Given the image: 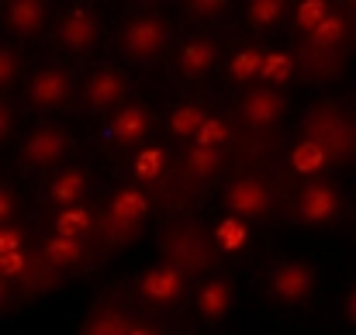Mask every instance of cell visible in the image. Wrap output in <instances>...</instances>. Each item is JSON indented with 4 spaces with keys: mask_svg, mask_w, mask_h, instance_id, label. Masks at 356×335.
<instances>
[{
    "mask_svg": "<svg viewBox=\"0 0 356 335\" xmlns=\"http://www.w3.org/2000/svg\"><path fill=\"white\" fill-rule=\"evenodd\" d=\"M80 256H83L80 238H63V235H56V238L45 242V259H49L52 266H73Z\"/></svg>",
    "mask_w": 356,
    "mask_h": 335,
    "instance_id": "cell-19",
    "label": "cell"
},
{
    "mask_svg": "<svg viewBox=\"0 0 356 335\" xmlns=\"http://www.w3.org/2000/svg\"><path fill=\"white\" fill-rule=\"evenodd\" d=\"M7 301V284H3V277H0V304Z\"/></svg>",
    "mask_w": 356,
    "mask_h": 335,
    "instance_id": "cell-38",
    "label": "cell"
},
{
    "mask_svg": "<svg viewBox=\"0 0 356 335\" xmlns=\"http://www.w3.org/2000/svg\"><path fill=\"white\" fill-rule=\"evenodd\" d=\"M128 335H156V332H149V329H142V325H138V329H131Z\"/></svg>",
    "mask_w": 356,
    "mask_h": 335,
    "instance_id": "cell-39",
    "label": "cell"
},
{
    "mask_svg": "<svg viewBox=\"0 0 356 335\" xmlns=\"http://www.w3.org/2000/svg\"><path fill=\"white\" fill-rule=\"evenodd\" d=\"M218 166H222V156H218L215 149H194V152L187 156V170H191V177L208 180V177L218 173Z\"/></svg>",
    "mask_w": 356,
    "mask_h": 335,
    "instance_id": "cell-24",
    "label": "cell"
},
{
    "mask_svg": "<svg viewBox=\"0 0 356 335\" xmlns=\"http://www.w3.org/2000/svg\"><path fill=\"white\" fill-rule=\"evenodd\" d=\"M204 121H208V114L201 111L197 104H180V108H173L166 124H170L173 135H194L197 138V131L204 128Z\"/></svg>",
    "mask_w": 356,
    "mask_h": 335,
    "instance_id": "cell-18",
    "label": "cell"
},
{
    "mask_svg": "<svg viewBox=\"0 0 356 335\" xmlns=\"http://www.w3.org/2000/svg\"><path fill=\"white\" fill-rule=\"evenodd\" d=\"M87 228H90V215H87L83 208H66V211H59V218H56V231H59L63 238H80Z\"/></svg>",
    "mask_w": 356,
    "mask_h": 335,
    "instance_id": "cell-23",
    "label": "cell"
},
{
    "mask_svg": "<svg viewBox=\"0 0 356 335\" xmlns=\"http://www.w3.org/2000/svg\"><path fill=\"white\" fill-rule=\"evenodd\" d=\"M291 56H284V52H270V56H263V80H270V83H287L291 80Z\"/></svg>",
    "mask_w": 356,
    "mask_h": 335,
    "instance_id": "cell-25",
    "label": "cell"
},
{
    "mask_svg": "<svg viewBox=\"0 0 356 335\" xmlns=\"http://www.w3.org/2000/svg\"><path fill=\"white\" fill-rule=\"evenodd\" d=\"M222 3H194V10H201V14H208V10H218Z\"/></svg>",
    "mask_w": 356,
    "mask_h": 335,
    "instance_id": "cell-37",
    "label": "cell"
},
{
    "mask_svg": "<svg viewBox=\"0 0 356 335\" xmlns=\"http://www.w3.org/2000/svg\"><path fill=\"white\" fill-rule=\"evenodd\" d=\"M10 124H14V114H10V108L0 101V142L10 135Z\"/></svg>",
    "mask_w": 356,
    "mask_h": 335,
    "instance_id": "cell-35",
    "label": "cell"
},
{
    "mask_svg": "<svg viewBox=\"0 0 356 335\" xmlns=\"http://www.w3.org/2000/svg\"><path fill=\"white\" fill-rule=\"evenodd\" d=\"M14 208H17L14 194H10L7 187H0V228H7V222H10V215H14Z\"/></svg>",
    "mask_w": 356,
    "mask_h": 335,
    "instance_id": "cell-34",
    "label": "cell"
},
{
    "mask_svg": "<svg viewBox=\"0 0 356 335\" xmlns=\"http://www.w3.org/2000/svg\"><path fill=\"white\" fill-rule=\"evenodd\" d=\"M245 238H249V231H245V222L242 218H225V222L215 228V242H218V249H229V252H236L245 245Z\"/></svg>",
    "mask_w": 356,
    "mask_h": 335,
    "instance_id": "cell-22",
    "label": "cell"
},
{
    "mask_svg": "<svg viewBox=\"0 0 356 335\" xmlns=\"http://www.w3.org/2000/svg\"><path fill=\"white\" fill-rule=\"evenodd\" d=\"M21 273H24V252L0 256V277H21Z\"/></svg>",
    "mask_w": 356,
    "mask_h": 335,
    "instance_id": "cell-32",
    "label": "cell"
},
{
    "mask_svg": "<svg viewBox=\"0 0 356 335\" xmlns=\"http://www.w3.org/2000/svg\"><path fill=\"white\" fill-rule=\"evenodd\" d=\"M225 208L232 211V218H259L270 208V190L259 177H242L229 187Z\"/></svg>",
    "mask_w": 356,
    "mask_h": 335,
    "instance_id": "cell-2",
    "label": "cell"
},
{
    "mask_svg": "<svg viewBox=\"0 0 356 335\" xmlns=\"http://www.w3.org/2000/svg\"><path fill=\"white\" fill-rule=\"evenodd\" d=\"M159 173H163V152H159V149L138 152V159H135V177H138V180H156Z\"/></svg>",
    "mask_w": 356,
    "mask_h": 335,
    "instance_id": "cell-30",
    "label": "cell"
},
{
    "mask_svg": "<svg viewBox=\"0 0 356 335\" xmlns=\"http://www.w3.org/2000/svg\"><path fill=\"white\" fill-rule=\"evenodd\" d=\"M166 45V21L159 14H145V17H135L124 31V49L138 59H149L156 56L159 49Z\"/></svg>",
    "mask_w": 356,
    "mask_h": 335,
    "instance_id": "cell-5",
    "label": "cell"
},
{
    "mask_svg": "<svg viewBox=\"0 0 356 335\" xmlns=\"http://www.w3.org/2000/svg\"><path fill=\"white\" fill-rule=\"evenodd\" d=\"M215 66V42L211 38H191L180 49V70L187 76H204Z\"/></svg>",
    "mask_w": 356,
    "mask_h": 335,
    "instance_id": "cell-15",
    "label": "cell"
},
{
    "mask_svg": "<svg viewBox=\"0 0 356 335\" xmlns=\"http://www.w3.org/2000/svg\"><path fill=\"white\" fill-rule=\"evenodd\" d=\"M263 73V56H256V49H242L232 59V76L236 80H252Z\"/></svg>",
    "mask_w": 356,
    "mask_h": 335,
    "instance_id": "cell-28",
    "label": "cell"
},
{
    "mask_svg": "<svg viewBox=\"0 0 356 335\" xmlns=\"http://www.w3.org/2000/svg\"><path fill=\"white\" fill-rule=\"evenodd\" d=\"M80 194H83V173H80V170H66V173H59V177L52 180V201H56L63 211H66V208H76Z\"/></svg>",
    "mask_w": 356,
    "mask_h": 335,
    "instance_id": "cell-17",
    "label": "cell"
},
{
    "mask_svg": "<svg viewBox=\"0 0 356 335\" xmlns=\"http://www.w3.org/2000/svg\"><path fill=\"white\" fill-rule=\"evenodd\" d=\"M66 152H70V135L63 128H56V124H45V128L31 131L24 149H21L28 166H49V163L63 159Z\"/></svg>",
    "mask_w": 356,
    "mask_h": 335,
    "instance_id": "cell-3",
    "label": "cell"
},
{
    "mask_svg": "<svg viewBox=\"0 0 356 335\" xmlns=\"http://www.w3.org/2000/svg\"><path fill=\"white\" fill-rule=\"evenodd\" d=\"M14 76H17V56L7 45H0V87H7Z\"/></svg>",
    "mask_w": 356,
    "mask_h": 335,
    "instance_id": "cell-31",
    "label": "cell"
},
{
    "mask_svg": "<svg viewBox=\"0 0 356 335\" xmlns=\"http://www.w3.org/2000/svg\"><path fill=\"white\" fill-rule=\"evenodd\" d=\"M343 315H346L350 325H356V287L350 291V297H346V304H343Z\"/></svg>",
    "mask_w": 356,
    "mask_h": 335,
    "instance_id": "cell-36",
    "label": "cell"
},
{
    "mask_svg": "<svg viewBox=\"0 0 356 335\" xmlns=\"http://www.w3.org/2000/svg\"><path fill=\"white\" fill-rule=\"evenodd\" d=\"M145 211H149V201H145L142 190H121L118 197L111 201V231L128 235L135 224L145 218Z\"/></svg>",
    "mask_w": 356,
    "mask_h": 335,
    "instance_id": "cell-10",
    "label": "cell"
},
{
    "mask_svg": "<svg viewBox=\"0 0 356 335\" xmlns=\"http://www.w3.org/2000/svg\"><path fill=\"white\" fill-rule=\"evenodd\" d=\"M225 138H229V128H225L218 117H208V121H204V128L197 131V138H194V142H197V149H218Z\"/></svg>",
    "mask_w": 356,
    "mask_h": 335,
    "instance_id": "cell-29",
    "label": "cell"
},
{
    "mask_svg": "<svg viewBox=\"0 0 356 335\" xmlns=\"http://www.w3.org/2000/svg\"><path fill=\"white\" fill-rule=\"evenodd\" d=\"M145 131H149V111L138 108V104L121 108L118 117H115L111 128H108V135H111L115 142H135V138H142Z\"/></svg>",
    "mask_w": 356,
    "mask_h": 335,
    "instance_id": "cell-14",
    "label": "cell"
},
{
    "mask_svg": "<svg viewBox=\"0 0 356 335\" xmlns=\"http://www.w3.org/2000/svg\"><path fill=\"white\" fill-rule=\"evenodd\" d=\"M325 159H329V149H325L318 138H305V142L294 145V152H291V166H294L298 173H305V177H312L315 170H322Z\"/></svg>",
    "mask_w": 356,
    "mask_h": 335,
    "instance_id": "cell-16",
    "label": "cell"
},
{
    "mask_svg": "<svg viewBox=\"0 0 356 335\" xmlns=\"http://www.w3.org/2000/svg\"><path fill=\"white\" fill-rule=\"evenodd\" d=\"M97 35H101V21L90 7H73L59 24V42L70 52H87L97 42Z\"/></svg>",
    "mask_w": 356,
    "mask_h": 335,
    "instance_id": "cell-4",
    "label": "cell"
},
{
    "mask_svg": "<svg viewBox=\"0 0 356 335\" xmlns=\"http://www.w3.org/2000/svg\"><path fill=\"white\" fill-rule=\"evenodd\" d=\"M197 311L208 318V322H222L229 311H232V287L225 280H208L201 291H197Z\"/></svg>",
    "mask_w": 356,
    "mask_h": 335,
    "instance_id": "cell-13",
    "label": "cell"
},
{
    "mask_svg": "<svg viewBox=\"0 0 356 335\" xmlns=\"http://www.w3.org/2000/svg\"><path fill=\"white\" fill-rule=\"evenodd\" d=\"M121 94H124V80H121L118 70H111V66L97 70L90 76V83H87V104L90 108H111V104L121 101Z\"/></svg>",
    "mask_w": 356,
    "mask_h": 335,
    "instance_id": "cell-11",
    "label": "cell"
},
{
    "mask_svg": "<svg viewBox=\"0 0 356 335\" xmlns=\"http://www.w3.org/2000/svg\"><path fill=\"white\" fill-rule=\"evenodd\" d=\"M325 17H329V3H325V0H301L298 10H294V24H298L301 31H308V35H312Z\"/></svg>",
    "mask_w": 356,
    "mask_h": 335,
    "instance_id": "cell-21",
    "label": "cell"
},
{
    "mask_svg": "<svg viewBox=\"0 0 356 335\" xmlns=\"http://www.w3.org/2000/svg\"><path fill=\"white\" fill-rule=\"evenodd\" d=\"M21 252V231L17 228H0V256Z\"/></svg>",
    "mask_w": 356,
    "mask_h": 335,
    "instance_id": "cell-33",
    "label": "cell"
},
{
    "mask_svg": "<svg viewBox=\"0 0 356 335\" xmlns=\"http://www.w3.org/2000/svg\"><path fill=\"white\" fill-rule=\"evenodd\" d=\"M336 211H339V194H336L332 183H312V187L301 194V204H298L301 222L325 224L329 218H336Z\"/></svg>",
    "mask_w": 356,
    "mask_h": 335,
    "instance_id": "cell-7",
    "label": "cell"
},
{
    "mask_svg": "<svg viewBox=\"0 0 356 335\" xmlns=\"http://www.w3.org/2000/svg\"><path fill=\"white\" fill-rule=\"evenodd\" d=\"M142 294L152 301V304H170L184 294V277L177 266H152L145 277H142Z\"/></svg>",
    "mask_w": 356,
    "mask_h": 335,
    "instance_id": "cell-9",
    "label": "cell"
},
{
    "mask_svg": "<svg viewBox=\"0 0 356 335\" xmlns=\"http://www.w3.org/2000/svg\"><path fill=\"white\" fill-rule=\"evenodd\" d=\"M270 287H273L277 301H284V304H301V301L312 294V287H315V273H312L308 263L287 259V263H280V266L273 270Z\"/></svg>",
    "mask_w": 356,
    "mask_h": 335,
    "instance_id": "cell-1",
    "label": "cell"
},
{
    "mask_svg": "<svg viewBox=\"0 0 356 335\" xmlns=\"http://www.w3.org/2000/svg\"><path fill=\"white\" fill-rule=\"evenodd\" d=\"M245 14H249V24H252V28H270V24L284 14V3H280V0H256Z\"/></svg>",
    "mask_w": 356,
    "mask_h": 335,
    "instance_id": "cell-26",
    "label": "cell"
},
{
    "mask_svg": "<svg viewBox=\"0 0 356 335\" xmlns=\"http://www.w3.org/2000/svg\"><path fill=\"white\" fill-rule=\"evenodd\" d=\"M128 332H131V325H128V318L121 311H97L87 322V329H83V335H128Z\"/></svg>",
    "mask_w": 356,
    "mask_h": 335,
    "instance_id": "cell-20",
    "label": "cell"
},
{
    "mask_svg": "<svg viewBox=\"0 0 356 335\" xmlns=\"http://www.w3.org/2000/svg\"><path fill=\"white\" fill-rule=\"evenodd\" d=\"M287 111V101H284V94H277V90H252L245 101H242V117L252 124V128H270V124H277L280 117Z\"/></svg>",
    "mask_w": 356,
    "mask_h": 335,
    "instance_id": "cell-8",
    "label": "cell"
},
{
    "mask_svg": "<svg viewBox=\"0 0 356 335\" xmlns=\"http://www.w3.org/2000/svg\"><path fill=\"white\" fill-rule=\"evenodd\" d=\"M70 73L66 70H42V73H35V80L28 83V101L35 104V108H42V111H49V108H59V104H66L70 101Z\"/></svg>",
    "mask_w": 356,
    "mask_h": 335,
    "instance_id": "cell-6",
    "label": "cell"
},
{
    "mask_svg": "<svg viewBox=\"0 0 356 335\" xmlns=\"http://www.w3.org/2000/svg\"><path fill=\"white\" fill-rule=\"evenodd\" d=\"M3 21L17 31V35H31L45 24V3L38 0H10L3 3Z\"/></svg>",
    "mask_w": 356,
    "mask_h": 335,
    "instance_id": "cell-12",
    "label": "cell"
},
{
    "mask_svg": "<svg viewBox=\"0 0 356 335\" xmlns=\"http://www.w3.org/2000/svg\"><path fill=\"white\" fill-rule=\"evenodd\" d=\"M343 28H346V24H343V17H339V14H329V17L312 31V42H315V45H322V49H332V45L343 38Z\"/></svg>",
    "mask_w": 356,
    "mask_h": 335,
    "instance_id": "cell-27",
    "label": "cell"
}]
</instances>
